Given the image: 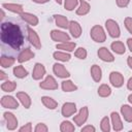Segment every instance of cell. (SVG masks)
I'll return each instance as SVG.
<instances>
[{
    "mask_svg": "<svg viewBox=\"0 0 132 132\" xmlns=\"http://www.w3.org/2000/svg\"><path fill=\"white\" fill-rule=\"evenodd\" d=\"M12 73H13V75H14L15 77H18V78H25V77H27V75H28V70L25 69L24 66L18 65V66H14V67H13Z\"/></svg>",
    "mask_w": 132,
    "mask_h": 132,
    "instance_id": "cell-30",
    "label": "cell"
},
{
    "mask_svg": "<svg viewBox=\"0 0 132 132\" xmlns=\"http://www.w3.org/2000/svg\"><path fill=\"white\" fill-rule=\"evenodd\" d=\"M15 89H16V82L13 80H6L1 84V90L3 92L10 93V92H13Z\"/></svg>",
    "mask_w": 132,
    "mask_h": 132,
    "instance_id": "cell-33",
    "label": "cell"
},
{
    "mask_svg": "<svg viewBox=\"0 0 132 132\" xmlns=\"http://www.w3.org/2000/svg\"><path fill=\"white\" fill-rule=\"evenodd\" d=\"M80 131L81 132H95L96 131V128L93 125H86V126H84L80 129Z\"/></svg>",
    "mask_w": 132,
    "mask_h": 132,
    "instance_id": "cell-42",
    "label": "cell"
},
{
    "mask_svg": "<svg viewBox=\"0 0 132 132\" xmlns=\"http://www.w3.org/2000/svg\"><path fill=\"white\" fill-rule=\"evenodd\" d=\"M121 114L126 122L132 123V106L128 104H123L121 106Z\"/></svg>",
    "mask_w": 132,
    "mask_h": 132,
    "instance_id": "cell-25",
    "label": "cell"
},
{
    "mask_svg": "<svg viewBox=\"0 0 132 132\" xmlns=\"http://www.w3.org/2000/svg\"><path fill=\"white\" fill-rule=\"evenodd\" d=\"M41 102L47 109H51V110H54L58 107V102L50 96H42L41 97Z\"/></svg>",
    "mask_w": 132,
    "mask_h": 132,
    "instance_id": "cell-26",
    "label": "cell"
},
{
    "mask_svg": "<svg viewBox=\"0 0 132 132\" xmlns=\"http://www.w3.org/2000/svg\"><path fill=\"white\" fill-rule=\"evenodd\" d=\"M128 101H129L130 104H132V94H130V95L128 96Z\"/></svg>",
    "mask_w": 132,
    "mask_h": 132,
    "instance_id": "cell-49",
    "label": "cell"
},
{
    "mask_svg": "<svg viewBox=\"0 0 132 132\" xmlns=\"http://www.w3.org/2000/svg\"><path fill=\"white\" fill-rule=\"evenodd\" d=\"M88 119H89V108H88V106H84L73 117V122H74V124H76V126L81 127L84 124H86Z\"/></svg>",
    "mask_w": 132,
    "mask_h": 132,
    "instance_id": "cell-4",
    "label": "cell"
},
{
    "mask_svg": "<svg viewBox=\"0 0 132 132\" xmlns=\"http://www.w3.org/2000/svg\"><path fill=\"white\" fill-rule=\"evenodd\" d=\"M3 118H4V121L6 123V128L9 130V131H13L16 129L18 125H19V121L16 119V117L10 112V111H5L3 113Z\"/></svg>",
    "mask_w": 132,
    "mask_h": 132,
    "instance_id": "cell-7",
    "label": "cell"
},
{
    "mask_svg": "<svg viewBox=\"0 0 132 132\" xmlns=\"http://www.w3.org/2000/svg\"><path fill=\"white\" fill-rule=\"evenodd\" d=\"M34 56H35L34 52H32L29 47H26V48H24V50L19 54L16 60H18L19 63H25V62H28V61H30L31 59H33Z\"/></svg>",
    "mask_w": 132,
    "mask_h": 132,
    "instance_id": "cell-17",
    "label": "cell"
},
{
    "mask_svg": "<svg viewBox=\"0 0 132 132\" xmlns=\"http://www.w3.org/2000/svg\"><path fill=\"white\" fill-rule=\"evenodd\" d=\"M90 10H91V5L88 2V0H79V4L75 11L76 14L84 16V15H87L90 12Z\"/></svg>",
    "mask_w": 132,
    "mask_h": 132,
    "instance_id": "cell-18",
    "label": "cell"
},
{
    "mask_svg": "<svg viewBox=\"0 0 132 132\" xmlns=\"http://www.w3.org/2000/svg\"><path fill=\"white\" fill-rule=\"evenodd\" d=\"M32 1L37 4H44V3H47L50 0H32Z\"/></svg>",
    "mask_w": 132,
    "mask_h": 132,
    "instance_id": "cell-46",
    "label": "cell"
},
{
    "mask_svg": "<svg viewBox=\"0 0 132 132\" xmlns=\"http://www.w3.org/2000/svg\"><path fill=\"white\" fill-rule=\"evenodd\" d=\"M55 1H56L58 4H62V3L64 2V0H55Z\"/></svg>",
    "mask_w": 132,
    "mask_h": 132,
    "instance_id": "cell-50",
    "label": "cell"
},
{
    "mask_svg": "<svg viewBox=\"0 0 132 132\" xmlns=\"http://www.w3.org/2000/svg\"><path fill=\"white\" fill-rule=\"evenodd\" d=\"M110 48L112 50L113 53H116V54H118V55H123V54H125V52H126V46H125L124 42H122V41H120V40H116V41L111 42Z\"/></svg>",
    "mask_w": 132,
    "mask_h": 132,
    "instance_id": "cell-28",
    "label": "cell"
},
{
    "mask_svg": "<svg viewBox=\"0 0 132 132\" xmlns=\"http://www.w3.org/2000/svg\"><path fill=\"white\" fill-rule=\"evenodd\" d=\"M20 132H31L32 131V123H27L25 124L24 126H22L20 129H19Z\"/></svg>",
    "mask_w": 132,
    "mask_h": 132,
    "instance_id": "cell-40",
    "label": "cell"
},
{
    "mask_svg": "<svg viewBox=\"0 0 132 132\" xmlns=\"http://www.w3.org/2000/svg\"><path fill=\"white\" fill-rule=\"evenodd\" d=\"M50 35H51L52 40L56 41L57 43L64 42V41H70V36H69V34L66 33V32H64V31L58 30V29L52 30L51 33H50Z\"/></svg>",
    "mask_w": 132,
    "mask_h": 132,
    "instance_id": "cell-8",
    "label": "cell"
},
{
    "mask_svg": "<svg viewBox=\"0 0 132 132\" xmlns=\"http://www.w3.org/2000/svg\"><path fill=\"white\" fill-rule=\"evenodd\" d=\"M116 3L118 5V7L120 8H125L129 5L130 3V0H116Z\"/></svg>",
    "mask_w": 132,
    "mask_h": 132,
    "instance_id": "cell-41",
    "label": "cell"
},
{
    "mask_svg": "<svg viewBox=\"0 0 132 132\" xmlns=\"http://www.w3.org/2000/svg\"><path fill=\"white\" fill-rule=\"evenodd\" d=\"M110 120L108 117H103L100 121V129L102 132H109L110 131Z\"/></svg>",
    "mask_w": 132,
    "mask_h": 132,
    "instance_id": "cell-34",
    "label": "cell"
},
{
    "mask_svg": "<svg viewBox=\"0 0 132 132\" xmlns=\"http://www.w3.org/2000/svg\"><path fill=\"white\" fill-rule=\"evenodd\" d=\"M53 57L55 60L59 61V62H68L71 59V55L68 52H64V51H56L53 54Z\"/></svg>",
    "mask_w": 132,
    "mask_h": 132,
    "instance_id": "cell-27",
    "label": "cell"
},
{
    "mask_svg": "<svg viewBox=\"0 0 132 132\" xmlns=\"http://www.w3.org/2000/svg\"><path fill=\"white\" fill-rule=\"evenodd\" d=\"M90 72H91V76H92L94 81L99 82L102 79V69L99 65H97V64L92 65L91 69H90Z\"/></svg>",
    "mask_w": 132,
    "mask_h": 132,
    "instance_id": "cell-23",
    "label": "cell"
},
{
    "mask_svg": "<svg viewBox=\"0 0 132 132\" xmlns=\"http://www.w3.org/2000/svg\"><path fill=\"white\" fill-rule=\"evenodd\" d=\"M127 64L129 66V68L132 69V57H128L127 58Z\"/></svg>",
    "mask_w": 132,
    "mask_h": 132,
    "instance_id": "cell-47",
    "label": "cell"
},
{
    "mask_svg": "<svg viewBox=\"0 0 132 132\" xmlns=\"http://www.w3.org/2000/svg\"><path fill=\"white\" fill-rule=\"evenodd\" d=\"M45 72H46V70H45V67L43 64L35 63L33 71H32V78L34 80H40L45 75Z\"/></svg>",
    "mask_w": 132,
    "mask_h": 132,
    "instance_id": "cell-14",
    "label": "cell"
},
{
    "mask_svg": "<svg viewBox=\"0 0 132 132\" xmlns=\"http://www.w3.org/2000/svg\"><path fill=\"white\" fill-rule=\"evenodd\" d=\"M127 89L129 91H132V77H130L129 80H128V82H127Z\"/></svg>",
    "mask_w": 132,
    "mask_h": 132,
    "instance_id": "cell-45",
    "label": "cell"
},
{
    "mask_svg": "<svg viewBox=\"0 0 132 132\" xmlns=\"http://www.w3.org/2000/svg\"><path fill=\"white\" fill-rule=\"evenodd\" d=\"M21 15V18H22V20L23 21H25L27 24H29L30 26H37L38 25V23H39V20H38V18L35 15V14H33V13H31V12H23L22 14H20Z\"/></svg>",
    "mask_w": 132,
    "mask_h": 132,
    "instance_id": "cell-21",
    "label": "cell"
},
{
    "mask_svg": "<svg viewBox=\"0 0 132 132\" xmlns=\"http://www.w3.org/2000/svg\"><path fill=\"white\" fill-rule=\"evenodd\" d=\"M16 98L18 100L20 101V103L26 108H30L31 107V104H32V100H31V97L26 93V92H18L16 93Z\"/></svg>",
    "mask_w": 132,
    "mask_h": 132,
    "instance_id": "cell-19",
    "label": "cell"
},
{
    "mask_svg": "<svg viewBox=\"0 0 132 132\" xmlns=\"http://www.w3.org/2000/svg\"><path fill=\"white\" fill-rule=\"evenodd\" d=\"M64 4V8L68 11H72L74 10V8L77 7V5L79 4V0H64L63 2Z\"/></svg>",
    "mask_w": 132,
    "mask_h": 132,
    "instance_id": "cell-36",
    "label": "cell"
},
{
    "mask_svg": "<svg viewBox=\"0 0 132 132\" xmlns=\"http://www.w3.org/2000/svg\"><path fill=\"white\" fill-rule=\"evenodd\" d=\"M109 81H110L112 87L121 88V87H123V85L125 82V78H124V75L121 72H119V71H111L109 73Z\"/></svg>",
    "mask_w": 132,
    "mask_h": 132,
    "instance_id": "cell-9",
    "label": "cell"
},
{
    "mask_svg": "<svg viewBox=\"0 0 132 132\" xmlns=\"http://www.w3.org/2000/svg\"><path fill=\"white\" fill-rule=\"evenodd\" d=\"M105 29H106L107 33L109 34V36L112 38H119L121 36L120 26H119L118 22H116L112 19H108L105 21Z\"/></svg>",
    "mask_w": 132,
    "mask_h": 132,
    "instance_id": "cell-3",
    "label": "cell"
},
{
    "mask_svg": "<svg viewBox=\"0 0 132 132\" xmlns=\"http://www.w3.org/2000/svg\"><path fill=\"white\" fill-rule=\"evenodd\" d=\"M0 18H1V20H3V19L5 18V13H4V8H2V9H1V16H0Z\"/></svg>",
    "mask_w": 132,
    "mask_h": 132,
    "instance_id": "cell-48",
    "label": "cell"
},
{
    "mask_svg": "<svg viewBox=\"0 0 132 132\" xmlns=\"http://www.w3.org/2000/svg\"><path fill=\"white\" fill-rule=\"evenodd\" d=\"M35 132H47L48 131V127L44 124V123H38L35 128H34Z\"/></svg>",
    "mask_w": 132,
    "mask_h": 132,
    "instance_id": "cell-39",
    "label": "cell"
},
{
    "mask_svg": "<svg viewBox=\"0 0 132 132\" xmlns=\"http://www.w3.org/2000/svg\"><path fill=\"white\" fill-rule=\"evenodd\" d=\"M124 25L125 28L127 29V31L132 35V18L131 16H127L124 20Z\"/></svg>",
    "mask_w": 132,
    "mask_h": 132,
    "instance_id": "cell-38",
    "label": "cell"
},
{
    "mask_svg": "<svg viewBox=\"0 0 132 132\" xmlns=\"http://www.w3.org/2000/svg\"><path fill=\"white\" fill-rule=\"evenodd\" d=\"M74 56L77 58V59H79V60H85L86 58H87V56H88V53H87V50L85 48V47H77V48H75V51H74Z\"/></svg>",
    "mask_w": 132,
    "mask_h": 132,
    "instance_id": "cell-37",
    "label": "cell"
},
{
    "mask_svg": "<svg viewBox=\"0 0 132 132\" xmlns=\"http://www.w3.org/2000/svg\"><path fill=\"white\" fill-rule=\"evenodd\" d=\"M98 95L102 98H106V97H109L110 94H111V88L106 85V84H102L99 86L98 88V91H97Z\"/></svg>",
    "mask_w": 132,
    "mask_h": 132,
    "instance_id": "cell-32",
    "label": "cell"
},
{
    "mask_svg": "<svg viewBox=\"0 0 132 132\" xmlns=\"http://www.w3.org/2000/svg\"><path fill=\"white\" fill-rule=\"evenodd\" d=\"M90 36L91 38L98 43H102L106 40V33L102 26L100 25H94L90 30Z\"/></svg>",
    "mask_w": 132,
    "mask_h": 132,
    "instance_id": "cell-2",
    "label": "cell"
},
{
    "mask_svg": "<svg viewBox=\"0 0 132 132\" xmlns=\"http://www.w3.org/2000/svg\"><path fill=\"white\" fill-rule=\"evenodd\" d=\"M39 87L43 90L52 91V90H57L59 88V85L53 75H46L45 78L39 82Z\"/></svg>",
    "mask_w": 132,
    "mask_h": 132,
    "instance_id": "cell-6",
    "label": "cell"
},
{
    "mask_svg": "<svg viewBox=\"0 0 132 132\" xmlns=\"http://www.w3.org/2000/svg\"><path fill=\"white\" fill-rule=\"evenodd\" d=\"M15 62V59L11 56H2L0 58V65L2 68H9Z\"/></svg>",
    "mask_w": 132,
    "mask_h": 132,
    "instance_id": "cell-31",
    "label": "cell"
},
{
    "mask_svg": "<svg viewBox=\"0 0 132 132\" xmlns=\"http://www.w3.org/2000/svg\"><path fill=\"white\" fill-rule=\"evenodd\" d=\"M27 36H28V40L30 41V43L37 50L41 48V40L39 35L37 34V32L35 30H33L30 26L27 27Z\"/></svg>",
    "mask_w": 132,
    "mask_h": 132,
    "instance_id": "cell-5",
    "label": "cell"
},
{
    "mask_svg": "<svg viewBox=\"0 0 132 132\" xmlns=\"http://www.w3.org/2000/svg\"><path fill=\"white\" fill-rule=\"evenodd\" d=\"M127 46H128L129 51L132 53V38H128L127 39Z\"/></svg>",
    "mask_w": 132,
    "mask_h": 132,
    "instance_id": "cell-43",
    "label": "cell"
},
{
    "mask_svg": "<svg viewBox=\"0 0 132 132\" xmlns=\"http://www.w3.org/2000/svg\"><path fill=\"white\" fill-rule=\"evenodd\" d=\"M61 88H62V90L64 92H74V91H76L78 89L77 86L70 79L63 80L62 84H61Z\"/></svg>",
    "mask_w": 132,
    "mask_h": 132,
    "instance_id": "cell-29",
    "label": "cell"
},
{
    "mask_svg": "<svg viewBox=\"0 0 132 132\" xmlns=\"http://www.w3.org/2000/svg\"><path fill=\"white\" fill-rule=\"evenodd\" d=\"M110 123L112 125V129L114 131H121L123 130V122H122V119H121V116L116 112V111H112L110 113Z\"/></svg>",
    "mask_w": 132,
    "mask_h": 132,
    "instance_id": "cell-16",
    "label": "cell"
},
{
    "mask_svg": "<svg viewBox=\"0 0 132 132\" xmlns=\"http://www.w3.org/2000/svg\"><path fill=\"white\" fill-rule=\"evenodd\" d=\"M5 78H7V74L3 70H1L0 71V80H4Z\"/></svg>",
    "mask_w": 132,
    "mask_h": 132,
    "instance_id": "cell-44",
    "label": "cell"
},
{
    "mask_svg": "<svg viewBox=\"0 0 132 132\" xmlns=\"http://www.w3.org/2000/svg\"><path fill=\"white\" fill-rule=\"evenodd\" d=\"M69 33L71 34V36L73 38H79L81 33H82V29L81 26L78 22L76 21H70L69 22V27H68Z\"/></svg>",
    "mask_w": 132,
    "mask_h": 132,
    "instance_id": "cell-15",
    "label": "cell"
},
{
    "mask_svg": "<svg viewBox=\"0 0 132 132\" xmlns=\"http://www.w3.org/2000/svg\"><path fill=\"white\" fill-rule=\"evenodd\" d=\"M1 106L3 108H8V109H16L19 107V101H18V98L15 99L14 97L12 96H3L1 98Z\"/></svg>",
    "mask_w": 132,
    "mask_h": 132,
    "instance_id": "cell-10",
    "label": "cell"
},
{
    "mask_svg": "<svg viewBox=\"0 0 132 132\" xmlns=\"http://www.w3.org/2000/svg\"><path fill=\"white\" fill-rule=\"evenodd\" d=\"M53 72L56 76H58L60 78H68L70 76V72L61 63H55L53 65Z\"/></svg>",
    "mask_w": 132,
    "mask_h": 132,
    "instance_id": "cell-11",
    "label": "cell"
},
{
    "mask_svg": "<svg viewBox=\"0 0 132 132\" xmlns=\"http://www.w3.org/2000/svg\"><path fill=\"white\" fill-rule=\"evenodd\" d=\"M77 108H76V104L73 102H66L62 105L61 108V113L64 118H69L73 114H75Z\"/></svg>",
    "mask_w": 132,
    "mask_h": 132,
    "instance_id": "cell-12",
    "label": "cell"
},
{
    "mask_svg": "<svg viewBox=\"0 0 132 132\" xmlns=\"http://www.w3.org/2000/svg\"><path fill=\"white\" fill-rule=\"evenodd\" d=\"M2 8L11 11L13 13L16 14H22L24 12V7L21 4H16V3H3L2 4Z\"/></svg>",
    "mask_w": 132,
    "mask_h": 132,
    "instance_id": "cell-20",
    "label": "cell"
},
{
    "mask_svg": "<svg viewBox=\"0 0 132 132\" xmlns=\"http://www.w3.org/2000/svg\"><path fill=\"white\" fill-rule=\"evenodd\" d=\"M54 20H55V23L58 27H60L61 29H68L69 27V22L68 19L63 15V14H55L54 15Z\"/></svg>",
    "mask_w": 132,
    "mask_h": 132,
    "instance_id": "cell-24",
    "label": "cell"
},
{
    "mask_svg": "<svg viewBox=\"0 0 132 132\" xmlns=\"http://www.w3.org/2000/svg\"><path fill=\"white\" fill-rule=\"evenodd\" d=\"M1 41L14 50H19L24 44V35L21 28L13 23H2L0 28Z\"/></svg>",
    "mask_w": 132,
    "mask_h": 132,
    "instance_id": "cell-1",
    "label": "cell"
},
{
    "mask_svg": "<svg viewBox=\"0 0 132 132\" xmlns=\"http://www.w3.org/2000/svg\"><path fill=\"white\" fill-rule=\"evenodd\" d=\"M75 47H76V43L75 42H72V41H64V42L57 43V45H56V48L57 50L68 52V53L73 52L75 50Z\"/></svg>",
    "mask_w": 132,
    "mask_h": 132,
    "instance_id": "cell-22",
    "label": "cell"
},
{
    "mask_svg": "<svg viewBox=\"0 0 132 132\" xmlns=\"http://www.w3.org/2000/svg\"><path fill=\"white\" fill-rule=\"evenodd\" d=\"M60 130H61V132H73L75 130V127L71 122L63 121L60 125Z\"/></svg>",
    "mask_w": 132,
    "mask_h": 132,
    "instance_id": "cell-35",
    "label": "cell"
},
{
    "mask_svg": "<svg viewBox=\"0 0 132 132\" xmlns=\"http://www.w3.org/2000/svg\"><path fill=\"white\" fill-rule=\"evenodd\" d=\"M97 55L99 57L100 60H102L103 62H107V63H110V62H113L114 61V56L111 54V52L105 47V46H102L98 50L97 52Z\"/></svg>",
    "mask_w": 132,
    "mask_h": 132,
    "instance_id": "cell-13",
    "label": "cell"
}]
</instances>
